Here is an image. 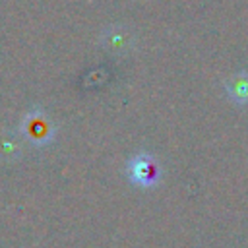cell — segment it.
<instances>
[{"instance_id":"7a4b0ae2","label":"cell","mask_w":248,"mask_h":248,"mask_svg":"<svg viewBox=\"0 0 248 248\" xmlns=\"http://www.w3.org/2000/svg\"><path fill=\"white\" fill-rule=\"evenodd\" d=\"M227 91L229 95L238 101V103H248V76L246 74H238L234 76L229 83H227Z\"/></svg>"},{"instance_id":"6da1fadb","label":"cell","mask_w":248,"mask_h":248,"mask_svg":"<svg viewBox=\"0 0 248 248\" xmlns=\"http://www.w3.org/2000/svg\"><path fill=\"white\" fill-rule=\"evenodd\" d=\"M128 170H130V180L140 184V186H151L159 180L157 178V167L149 155L134 157L128 165Z\"/></svg>"}]
</instances>
